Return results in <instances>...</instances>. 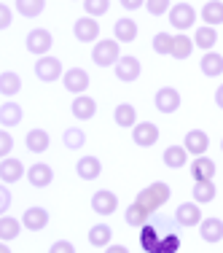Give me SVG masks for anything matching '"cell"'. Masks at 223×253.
<instances>
[{"label": "cell", "instance_id": "cell-47", "mask_svg": "<svg viewBox=\"0 0 223 253\" xmlns=\"http://www.w3.org/2000/svg\"><path fill=\"white\" fill-rule=\"evenodd\" d=\"M215 105H218L221 111H223V84H221L218 89H215Z\"/></svg>", "mask_w": 223, "mask_h": 253}, {"label": "cell", "instance_id": "cell-6", "mask_svg": "<svg viewBox=\"0 0 223 253\" xmlns=\"http://www.w3.org/2000/svg\"><path fill=\"white\" fill-rule=\"evenodd\" d=\"M183 105V97H180V92L175 86H161L156 89L153 94V108L159 113H164V116H172V113H178V108Z\"/></svg>", "mask_w": 223, "mask_h": 253}, {"label": "cell", "instance_id": "cell-38", "mask_svg": "<svg viewBox=\"0 0 223 253\" xmlns=\"http://www.w3.org/2000/svg\"><path fill=\"white\" fill-rule=\"evenodd\" d=\"M172 41H175V35H170V33H156L153 35V51L159 54V57H170Z\"/></svg>", "mask_w": 223, "mask_h": 253}, {"label": "cell", "instance_id": "cell-35", "mask_svg": "<svg viewBox=\"0 0 223 253\" xmlns=\"http://www.w3.org/2000/svg\"><path fill=\"white\" fill-rule=\"evenodd\" d=\"M14 8H16V14L25 16V19H38L46 11V0H16Z\"/></svg>", "mask_w": 223, "mask_h": 253}, {"label": "cell", "instance_id": "cell-21", "mask_svg": "<svg viewBox=\"0 0 223 253\" xmlns=\"http://www.w3.org/2000/svg\"><path fill=\"white\" fill-rule=\"evenodd\" d=\"M199 237H202L207 245H218L223 240V221L215 218V215L202 218V224H199Z\"/></svg>", "mask_w": 223, "mask_h": 253}, {"label": "cell", "instance_id": "cell-24", "mask_svg": "<svg viewBox=\"0 0 223 253\" xmlns=\"http://www.w3.org/2000/svg\"><path fill=\"white\" fill-rule=\"evenodd\" d=\"M22 119H25V111H22L19 102L14 100H5L3 105H0V126L3 129H11V126H19Z\"/></svg>", "mask_w": 223, "mask_h": 253}, {"label": "cell", "instance_id": "cell-43", "mask_svg": "<svg viewBox=\"0 0 223 253\" xmlns=\"http://www.w3.org/2000/svg\"><path fill=\"white\" fill-rule=\"evenodd\" d=\"M11 22H14V11H11L8 5L0 0V30H8Z\"/></svg>", "mask_w": 223, "mask_h": 253}, {"label": "cell", "instance_id": "cell-2", "mask_svg": "<svg viewBox=\"0 0 223 253\" xmlns=\"http://www.w3.org/2000/svg\"><path fill=\"white\" fill-rule=\"evenodd\" d=\"M118 59H121V43L116 38H100L92 46V62L97 68H116Z\"/></svg>", "mask_w": 223, "mask_h": 253}, {"label": "cell", "instance_id": "cell-45", "mask_svg": "<svg viewBox=\"0 0 223 253\" xmlns=\"http://www.w3.org/2000/svg\"><path fill=\"white\" fill-rule=\"evenodd\" d=\"M118 3H121L124 11H137V8H143V5H146V0H118Z\"/></svg>", "mask_w": 223, "mask_h": 253}, {"label": "cell", "instance_id": "cell-49", "mask_svg": "<svg viewBox=\"0 0 223 253\" xmlns=\"http://www.w3.org/2000/svg\"><path fill=\"white\" fill-rule=\"evenodd\" d=\"M221 151H223V140H221Z\"/></svg>", "mask_w": 223, "mask_h": 253}, {"label": "cell", "instance_id": "cell-22", "mask_svg": "<svg viewBox=\"0 0 223 253\" xmlns=\"http://www.w3.org/2000/svg\"><path fill=\"white\" fill-rule=\"evenodd\" d=\"M75 175L81 180H97L102 175V162L92 154L81 156V159L75 162Z\"/></svg>", "mask_w": 223, "mask_h": 253}, {"label": "cell", "instance_id": "cell-19", "mask_svg": "<svg viewBox=\"0 0 223 253\" xmlns=\"http://www.w3.org/2000/svg\"><path fill=\"white\" fill-rule=\"evenodd\" d=\"M70 113L78 122H89V119L97 116V100L89 97V94H78V97L70 102Z\"/></svg>", "mask_w": 223, "mask_h": 253}, {"label": "cell", "instance_id": "cell-8", "mask_svg": "<svg viewBox=\"0 0 223 253\" xmlns=\"http://www.w3.org/2000/svg\"><path fill=\"white\" fill-rule=\"evenodd\" d=\"M202 208H199L196 202H180L178 208H175V215H172V221L178 224L180 229H194L202 224Z\"/></svg>", "mask_w": 223, "mask_h": 253}, {"label": "cell", "instance_id": "cell-7", "mask_svg": "<svg viewBox=\"0 0 223 253\" xmlns=\"http://www.w3.org/2000/svg\"><path fill=\"white\" fill-rule=\"evenodd\" d=\"M172 224L170 221H148L146 226L140 229V248L146 251V253H156V248H159V243H161V234L167 232Z\"/></svg>", "mask_w": 223, "mask_h": 253}, {"label": "cell", "instance_id": "cell-28", "mask_svg": "<svg viewBox=\"0 0 223 253\" xmlns=\"http://www.w3.org/2000/svg\"><path fill=\"white\" fill-rule=\"evenodd\" d=\"M191 197H194V202H196V205H210V202H215V197H218L215 180H194Z\"/></svg>", "mask_w": 223, "mask_h": 253}, {"label": "cell", "instance_id": "cell-25", "mask_svg": "<svg viewBox=\"0 0 223 253\" xmlns=\"http://www.w3.org/2000/svg\"><path fill=\"white\" fill-rule=\"evenodd\" d=\"M188 151H186L183 146H167L164 154H161V162H164V167H170V170H183L186 165H188Z\"/></svg>", "mask_w": 223, "mask_h": 253}, {"label": "cell", "instance_id": "cell-33", "mask_svg": "<svg viewBox=\"0 0 223 253\" xmlns=\"http://www.w3.org/2000/svg\"><path fill=\"white\" fill-rule=\"evenodd\" d=\"M113 243V229L108 224H94L89 229V245L92 248H108Z\"/></svg>", "mask_w": 223, "mask_h": 253}, {"label": "cell", "instance_id": "cell-32", "mask_svg": "<svg viewBox=\"0 0 223 253\" xmlns=\"http://www.w3.org/2000/svg\"><path fill=\"white\" fill-rule=\"evenodd\" d=\"M194 43H196L202 51H213V49H215V43H218V30L210 27V25L196 27V33H194Z\"/></svg>", "mask_w": 223, "mask_h": 253}, {"label": "cell", "instance_id": "cell-1", "mask_svg": "<svg viewBox=\"0 0 223 253\" xmlns=\"http://www.w3.org/2000/svg\"><path fill=\"white\" fill-rule=\"evenodd\" d=\"M170 197H172V189L164 183V180H153L150 186H146L143 191H137V197H135V202L140 205L146 213L153 215L156 210H161L167 202H170Z\"/></svg>", "mask_w": 223, "mask_h": 253}, {"label": "cell", "instance_id": "cell-39", "mask_svg": "<svg viewBox=\"0 0 223 253\" xmlns=\"http://www.w3.org/2000/svg\"><path fill=\"white\" fill-rule=\"evenodd\" d=\"M86 16H105L111 11V0H83Z\"/></svg>", "mask_w": 223, "mask_h": 253}, {"label": "cell", "instance_id": "cell-17", "mask_svg": "<svg viewBox=\"0 0 223 253\" xmlns=\"http://www.w3.org/2000/svg\"><path fill=\"white\" fill-rule=\"evenodd\" d=\"M188 172L194 180H215L218 167H215V162L204 154V156H194V159L188 162Z\"/></svg>", "mask_w": 223, "mask_h": 253}, {"label": "cell", "instance_id": "cell-42", "mask_svg": "<svg viewBox=\"0 0 223 253\" xmlns=\"http://www.w3.org/2000/svg\"><path fill=\"white\" fill-rule=\"evenodd\" d=\"M11 202H14V197H11L8 186H5V183H0V215H5V213H8Z\"/></svg>", "mask_w": 223, "mask_h": 253}, {"label": "cell", "instance_id": "cell-26", "mask_svg": "<svg viewBox=\"0 0 223 253\" xmlns=\"http://www.w3.org/2000/svg\"><path fill=\"white\" fill-rule=\"evenodd\" d=\"M199 70H202V76H207V78H218L223 76V54L218 51H204V57H202V62H199Z\"/></svg>", "mask_w": 223, "mask_h": 253}, {"label": "cell", "instance_id": "cell-15", "mask_svg": "<svg viewBox=\"0 0 223 253\" xmlns=\"http://www.w3.org/2000/svg\"><path fill=\"white\" fill-rule=\"evenodd\" d=\"M89 205H92V210L97 215H113L118 210V197L113 194L111 189H100V191H94V194H92Z\"/></svg>", "mask_w": 223, "mask_h": 253}, {"label": "cell", "instance_id": "cell-20", "mask_svg": "<svg viewBox=\"0 0 223 253\" xmlns=\"http://www.w3.org/2000/svg\"><path fill=\"white\" fill-rule=\"evenodd\" d=\"M183 148L191 156H204L210 148V135L204 129H188L186 132V140H183Z\"/></svg>", "mask_w": 223, "mask_h": 253}, {"label": "cell", "instance_id": "cell-44", "mask_svg": "<svg viewBox=\"0 0 223 253\" xmlns=\"http://www.w3.org/2000/svg\"><path fill=\"white\" fill-rule=\"evenodd\" d=\"M49 253H75V245L70 243V240H57L49 248Z\"/></svg>", "mask_w": 223, "mask_h": 253}, {"label": "cell", "instance_id": "cell-5", "mask_svg": "<svg viewBox=\"0 0 223 253\" xmlns=\"http://www.w3.org/2000/svg\"><path fill=\"white\" fill-rule=\"evenodd\" d=\"M51 46H54V35L46 27L30 30L27 38H25V49L33 54V57H46V54L51 51Z\"/></svg>", "mask_w": 223, "mask_h": 253}, {"label": "cell", "instance_id": "cell-30", "mask_svg": "<svg viewBox=\"0 0 223 253\" xmlns=\"http://www.w3.org/2000/svg\"><path fill=\"white\" fill-rule=\"evenodd\" d=\"M22 221L19 218H14V215H0V240H3V243H14L16 237H19L22 234Z\"/></svg>", "mask_w": 223, "mask_h": 253}, {"label": "cell", "instance_id": "cell-34", "mask_svg": "<svg viewBox=\"0 0 223 253\" xmlns=\"http://www.w3.org/2000/svg\"><path fill=\"white\" fill-rule=\"evenodd\" d=\"M202 19H204V25H210V27L223 25V0H207V3L202 5Z\"/></svg>", "mask_w": 223, "mask_h": 253}, {"label": "cell", "instance_id": "cell-31", "mask_svg": "<svg viewBox=\"0 0 223 253\" xmlns=\"http://www.w3.org/2000/svg\"><path fill=\"white\" fill-rule=\"evenodd\" d=\"M194 49H196V43H194V38H188L186 33H178L175 35V41H172V54L170 57H175V59H188L191 54H194Z\"/></svg>", "mask_w": 223, "mask_h": 253}, {"label": "cell", "instance_id": "cell-27", "mask_svg": "<svg viewBox=\"0 0 223 253\" xmlns=\"http://www.w3.org/2000/svg\"><path fill=\"white\" fill-rule=\"evenodd\" d=\"M113 122L116 126H121V129H132V126L137 124V111L132 102H118L116 108H113Z\"/></svg>", "mask_w": 223, "mask_h": 253}, {"label": "cell", "instance_id": "cell-41", "mask_svg": "<svg viewBox=\"0 0 223 253\" xmlns=\"http://www.w3.org/2000/svg\"><path fill=\"white\" fill-rule=\"evenodd\" d=\"M11 151H14V137L8 129H0V159L11 156Z\"/></svg>", "mask_w": 223, "mask_h": 253}, {"label": "cell", "instance_id": "cell-10", "mask_svg": "<svg viewBox=\"0 0 223 253\" xmlns=\"http://www.w3.org/2000/svg\"><path fill=\"white\" fill-rule=\"evenodd\" d=\"M89 84H92V78H89V73L83 68H68L62 76V86L68 89L73 97H78V94H86Z\"/></svg>", "mask_w": 223, "mask_h": 253}, {"label": "cell", "instance_id": "cell-14", "mask_svg": "<svg viewBox=\"0 0 223 253\" xmlns=\"http://www.w3.org/2000/svg\"><path fill=\"white\" fill-rule=\"evenodd\" d=\"M51 215L46 208H40V205H33V208H27L25 213H22V226L27 229V232H43L46 226H49Z\"/></svg>", "mask_w": 223, "mask_h": 253}, {"label": "cell", "instance_id": "cell-37", "mask_svg": "<svg viewBox=\"0 0 223 253\" xmlns=\"http://www.w3.org/2000/svg\"><path fill=\"white\" fill-rule=\"evenodd\" d=\"M62 143L70 151H78V148L86 146V132H83L81 126H68V129L62 132Z\"/></svg>", "mask_w": 223, "mask_h": 253}, {"label": "cell", "instance_id": "cell-36", "mask_svg": "<svg viewBox=\"0 0 223 253\" xmlns=\"http://www.w3.org/2000/svg\"><path fill=\"white\" fill-rule=\"evenodd\" d=\"M124 221H126L132 229H143V226L150 221V213H146V210H143L137 202H132L129 208L124 210Z\"/></svg>", "mask_w": 223, "mask_h": 253}, {"label": "cell", "instance_id": "cell-13", "mask_svg": "<svg viewBox=\"0 0 223 253\" xmlns=\"http://www.w3.org/2000/svg\"><path fill=\"white\" fill-rule=\"evenodd\" d=\"M132 143L140 148H150L159 143V126L153 122H137L132 126Z\"/></svg>", "mask_w": 223, "mask_h": 253}, {"label": "cell", "instance_id": "cell-16", "mask_svg": "<svg viewBox=\"0 0 223 253\" xmlns=\"http://www.w3.org/2000/svg\"><path fill=\"white\" fill-rule=\"evenodd\" d=\"M27 180L33 189H49L54 183V170L51 165H46V162H35L33 167H27Z\"/></svg>", "mask_w": 223, "mask_h": 253}, {"label": "cell", "instance_id": "cell-48", "mask_svg": "<svg viewBox=\"0 0 223 253\" xmlns=\"http://www.w3.org/2000/svg\"><path fill=\"white\" fill-rule=\"evenodd\" d=\"M0 253H11V245L3 243V240H0Z\"/></svg>", "mask_w": 223, "mask_h": 253}, {"label": "cell", "instance_id": "cell-46", "mask_svg": "<svg viewBox=\"0 0 223 253\" xmlns=\"http://www.w3.org/2000/svg\"><path fill=\"white\" fill-rule=\"evenodd\" d=\"M105 253H129V248H126V245H108V248H105Z\"/></svg>", "mask_w": 223, "mask_h": 253}, {"label": "cell", "instance_id": "cell-23", "mask_svg": "<svg viewBox=\"0 0 223 253\" xmlns=\"http://www.w3.org/2000/svg\"><path fill=\"white\" fill-rule=\"evenodd\" d=\"M137 33H140V27H137V22L129 19V16H121V19H116V25H113V38H116L118 43H135Z\"/></svg>", "mask_w": 223, "mask_h": 253}, {"label": "cell", "instance_id": "cell-11", "mask_svg": "<svg viewBox=\"0 0 223 253\" xmlns=\"http://www.w3.org/2000/svg\"><path fill=\"white\" fill-rule=\"evenodd\" d=\"M22 178H27V167L22 165V159H16V156L0 159V183L14 186V183H19Z\"/></svg>", "mask_w": 223, "mask_h": 253}, {"label": "cell", "instance_id": "cell-40", "mask_svg": "<svg viewBox=\"0 0 223 253\" xmlns=\"http://www.w3.org/2000/svg\"><path fill=\"white\" fill-rule=\"evenodd\" d=\"M170 8H172L170 0H146V11L150 16H164L170 14Z\"/></svg>", "mask_w": 223, "mask_h": 253}, {"label": "cell", "instance_id": "cell-12", "mask_svg": "<svg viewBox=\"0 0 223 253\" xmlns=\"http://www.w3.org/2000/svg\"><path fill=\"white\" fill-rule=\"evenodd\" d=\"M73 35L78 43H97L100 41V22L94 16H81L73 22Z\"/></svg>", "mask_w": 223, "mask_h": 253}, {"label": "cell", "instance_id": "cell-4", "mask_svg": "<svg viewBox=\"0 0 223 253\" xmlns=\"http://www.w3.org/2000/svg\"><path fill=\"white\" fill-rule=\"evenodd\" d=\"M167 19H170L172 30H178V33H188V30L196 25L199 14H196V8L191 3H172Z\"/></svg>", "mask_w": 223, "mask_h": 253}, {"label": "cell", "instance_id": "cell-18", "mask_svg": "<svg viewBox=\"0 0 223 253\" xmlns=\"http://www.w3.org/2000/svg\"><path fill=\"white\" fill-rule=\"evenodd\" d=\"M25 148L30 154H46L51 148V135L43 129V126H33V129L25 135Z\"/></svg>", "mask_w": 223, "mask_h": 253}, {"label": "cell", "instance_id": "cell-3", "mask_svg": "<svg viewBox=\"0 0 223 253\" xmlns=\"http://www.w3.org/2000/svg\"><path fill=\"white\" fill-rule=\"evenodd\" d=\"M33 70H35V78H38V81H43V84H57V81H62V76H65L62 59L51 57V54L35 59V68Z\"/></svg>", "mask_w": 223, "mask_h": 253}, {"label": "cell", "instance_id": "cell-9", "mask_svg": "<svg viewBox=\"0 0 223 253\" xmlns=\"http://www.w3.org/2000/svg\"><path fill=\"white\" fill-rule=\"evenodd\" d=\"M113 73H116V78L121 84H135L137 78L143 76V62L137 57H132V54H126V57H121L116 62V68H113Z\"/></svg>", "mask_w": 223, "mask_h": 253}, {"label": "cell", "instance_id": "cell-29", "mask_svg": "<svg viewBox=\"0 0 223 253\" xmlns=\"http://www.w3.org/2000/svg\"><path fill=\"white\" fill-rule=\"evenodd\" d=\"M19 92H22L19 73H14V70H3V73H0V94L8 97V100H14Z\"/></svg>", "mask_w": 223, "mask_h": 253}]
</instances>
